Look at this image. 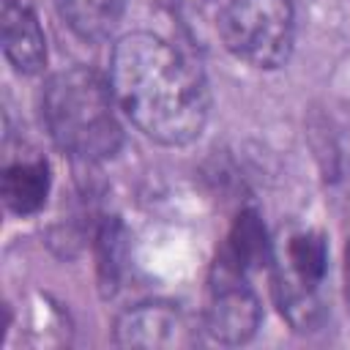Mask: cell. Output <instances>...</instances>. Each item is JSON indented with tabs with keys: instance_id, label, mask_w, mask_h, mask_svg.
<instances>
[{
	"instance_id": "1",
	"label": "cell",
	"mask_w": 350,
	"mask_h": 350,
	"mask_svg": "<svg viewBox=\"0 0 350 350\" xmlns=\"http://www.w3.org/2000/svg\"><path fill=\"white\" fill-rule=\"evenodd\" d=\"M109 88L118 109L153 142L186 145L208 120L200 68L156 33H129L112 49Z\"/></svg>"
},
{
	"instance_id": "2",
	"label": "cell",
	"mask_w": 350,
	"mask_h": 350,
	"mask_svg": "<svg viewBox=\"0 0 350 350\" xmlns=\"http://www.w3.org/2000/svg\"><path fill=\"white\" fill-rule=\"evenodd\" d=\"M109 79L88 66L52 74L41 93V118L57 148L82 159H109L123 139Z\"/></svg>"
},
{
	"instance_id": "3",
	"label": "cell",
	"mask_w": 350,
	"mask_h": 350,
	"mask_svg": "<svg viewBox=\"0 0 350 350\" xmlns=\"http://www.w3.org/2000/svg\"><path fill=\"white\" fill-rule=\"evenodd\" d=\"M219 36L232 57L254 68H276L293 52V5L290 0H230L219 16Z\"/></svg>"
},
{
	"instance_id": "4",
	"label": "cell",
	"mask_w": 350,
	"mask_h": 350,
	"mask_svg": "<svg viewBox=\"0 0 350 350\" xmlns=\"http://www.w3.org/2000/svg\"><path fill=\"white\" fill-rule=\"evenodd\" d=\"M257 325L260 304L243 282V273L227 262H219V279L205 309V331L224 345H241L254 336Z\"/></svg>"
},
{
	"instance_id": "5",
	"label": "cell",
	"mask_w": 350,
	"mask_h": 350,
	"mask_svg": "<svg viewBox=\"0 0 350 350\" xmlns=\"http://www.w3.org/2000/svg\"><path fill=\"white\" fill-rule=\"evenodd\" d=\"M115 342L120 347H189L194 345L191 320L175 306L164 301H148L126 309L115 323Z\"/></svg>"
},
{
	"instance_id": "6",
	"label": "cell",
	"mask_w": 350,
	"mask_h": 350,
	"mask_svg": "<svg viewBox=\"0 0 350 350\" xmlns=\"http://www.w3.org/2000/svg\"><path fill=\"white\" fill-rule=\"evenodd\" d=\"M0 36L5 60L19 74H38L46 63V38L36 11L22 0H5L0 8Z\"/></svg>"
},
{
	"instance_id": "7",
	"label": "cell",
	"mask_w": 350,
	"mask_h": 350,
	"mask_svg": "<svg viewBox=\"0 0 350 350\" xmlns=\"http://www.w3.org/2000/svg\"><path fill=\"white\" fill-rule=\"evenodd\" d=\"M49 194V167L41 159L16 161L3 172V202L11 213H36Z\"/></svg>"
},
{
	"instance_id": "8",
	"label": "cell",
	"mask_w": 350,
	"mask_h": 350,
	"mask_svg": "<svg viewBox=\"0 0 350 350\" xmlns=\"http://www.w3.org/2000/svg\"><path fill=\"white\" fill-rule=\"evenodd\" d=\"M325 265H328L325 241H323L317 232L306 230V232H295V235L287 241L284 257H282V262L276 265V276H279V279H287V282H293V284L317 290V284L323 282Z\"/></svg>"
},
{
	"instance_id": "9",
	"label": "cell",
	"mask_w": 350,
	"mask_h": 350,
	"mask_svg": "<svg viewBox=\"0 0 350 350\" xmlns=\"http://www.w3.org/2000/svg\"><path fill=\"white\" fill-rule=\"evenodd\" d=\"M57 3L68 27L85 41L109 38L126 14V0H57Z\"/></svg>"
},
{
	"instance_id": "10",
	"label": "cell",
	"mask_w": 350,
	"mask_h": 350,
	"mask_svg": "<svg viewBox=\"0 0 350 350\" xmlns=\"http://www.w3.org/2000/svg\"><path fill=\"white\" fill-rule=\"evenodd\" d=\"M347 273H350V243H347Z\"/></svg>"
},
{
	"instance_id": "11",
	"label": "cell",
	"mask_w": 350,
	"mask_h": 350,
	"mask_svg": "<svg viewBox=\"0 0 350 350\" xmlns=\"http://www.w3.org/2000/svg\"><path fill=\"white\" fill-rule=\"evenodd\" d=\"M347 295H350V290H347Z\"/></svg>"
}]
</instances>
